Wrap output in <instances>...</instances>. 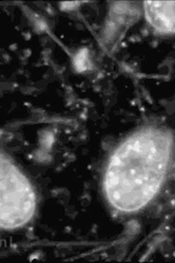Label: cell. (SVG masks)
Masks as SVG:
<instances>
[{
    "label": "cell",
    "instance_id": "obj_1",
    "mask_svg": "<svg viewBox=\"0 0 175 263\" xmlns=\"http://www.w3.org/2000/svg\"><path fill=\"white\" fill-rule=\"evenodd\" d=\"M146 12L150 23L158 30H174V2H146Z\"/></svg>",
    "mask_w": 175,
    "mask_h": 263
},
{
    "label": "cell",
    "instance_id": "obj_2",
    "mask_svg": "<svg viewBox=\"0 0 175 263\" xmlns=\"http://www.w3.org/2000/svg\"><path fill=\"white\" fill-rule=\"evenodd\" d=\"M76 65L80 70H84V68H86V65H87V52L86 51H81L77 55Z\"/></svg>",
    "mask_w": 175,
    "mask_h": 263
}]
</instances>
